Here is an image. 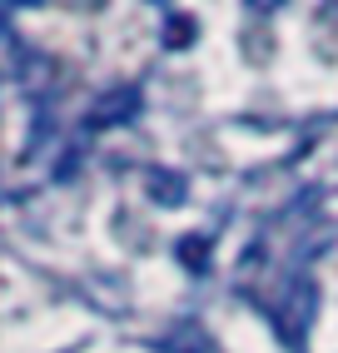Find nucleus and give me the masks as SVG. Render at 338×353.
Instances as JSON below:
<instances>
[{
	"label": "nucleus",
	"mask_w": 338,
	"mask_h": 353,
	"mask_svg": "<svg viewBox=\"0 0 338 353\" xmlns=\"http://www.w3.org/2000/svg\"><path fill=\"white\" fill-rule=\"evenodd\" d=\"M144 190H150V199L164 204V209L189 204V179L179 170H150V174H144Z\"/></svg>",
	"instance_id": "7ed1b4c3"
},
{
	"label": "nucleus",
	"mask_w": 338,
	"mask_h": 353,
	"mask_svg": "<svg viewBox=\"0 0 338 353\" xmlns=\"http://www.w3.org/2000/svg\"><path fill=\"white\" fill-rule=\"evenodd\" d=\"M195 35H199V20H195V15H169V20H164V45H169V50L195 45Z\"/></svg>",
	"instance_id": "20e7f679"
},
{
	"label": "nucleus",
	"mask_w": 338,
	"mask_h": 353,
	"mask_svg": "<svg viewBox=\"0 0 338 353\" xmlns=\"http://www.w3.org/2000/svg\"><path fill=\"white\" fill-rule=\"evenodd\" d=\"M313 319H319V284H313L308 274H299V279H288V289L269 309V323H274V334H279L284 348H299L308 339Z\"/></svg>",
	"instance_id": "f257e3e1"
},
{
	"label": "nucleus",
	"mask_w": 338,
	"mask_h": 353,
	"mask_svg": "<svg viewBox=\"0 0 338 353\" xmlns=\"http://www.w3.org/2000/svg\"><path fill=\"white\" fill-rule=\"evenodd\" d=\"M179 259H184L195 274H204V269H209V264H204V259H209V239H199V234H195V239H179Z\"/></svg>",
	"instance_id": "39448f33"
},
{
	"label": "nucleus",
	"mask_w": 338,
	"mask_h": 353,
	"mask_svg": "<svg viewBox=\"0 0 338 353\" xmlns=\"http://www.w3.org/2000/svg\"><path fill=\"white\" fill-rule=\"evenodd\" d=\"M139 90L135 85H119V90H110V95H100L95 100V110H90V125L95 130H105V125H130L135 114H139Z\"/></svg>",
	"instance_id": "f03ea898"
}]
</instances>
